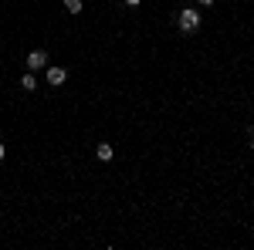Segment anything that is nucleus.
Masks as SVG:
<instances>
[{"mask_svg": "<svg viewBox=\"0 0 254 250\" xmlns=\"http://www.w3.org/2000/svg\"><path fill=\"white\" fill-rule=\"evenodd\" d=\"M64 10L68 14H81V0H64Z\"/></svg>", "mask_w": 254, "mask_h": 250, "instance_id": "423d86ee", "label": "nucleus"}, {"mask_svg": "<svg viewBox=\"0 0 254 250\" xmlns=\"http://www.w3.org/2000/svg\"><path fill=\"white\" fill-rule=\"evenodd\" d=\"M48 68V51H31L27 54V71H41Z\"/></svg>", "mask_w": 254, "mask_h": 250, "instance_id": "f03ea898", "label": "nucleus"}, {"mask_svg": "<svg viewBox=\"0 0 254 250\" xmlns=\"http://www.w3.org/2000/svg\"><path fill=\"white\" fill-rule=\"evenodd\" d=\"M64 81H68V71L58 68V64H51V68H48V85H51V88H58V85H64Z\"/></svg>", "mask_w": 254, "mask_h": 250, "instance_id": "7ed1b4c3", "label": "nucleus"}, {"mask_svg": "<svg viewBox=\"0 0 254 250\" xmlns=\"http://www.w3.org/2000/svg\"><path fill=\"white\" fill-rule=\"evenodd\" d=\"M20 88H24V92H34V88H38V78L31 75V71H24V78H20Z\"/></svg>", "mask_w": 254, "mask_h": 250, "instance_id": "39448f33", "label": "nucleus"}, {"mask_svg": "<svg viewBox=\"0 0 254 250\" xmlns=\"http://www.w3.org/2000/svg\"><path fill=\"white\" fill-rule=\"evenodd\" d=\"M196 3H200V7H210V3H214V0H196Z\"/></svg>", "mask_w": 254, "mask_h": 250, "instance_id": "0eeeda50", "label": "nucleus"}, {"mask_svg": "<svg viewBox=\"0 0 254 250\" xmlns=\"http://www.w3.org/2000/svg\"><path fill=\"white\" fill-rule=\"evenodd\" d=\"M3 155H7V146H3V142H0V159H3Z\"/></svg>", "mask_w": 254, "mask_h": 250, "instance_id": "1a4fd4ad", "label": "nucleus"}, {"mask_svg": "<svg viewBox=\"0 0 254 250\" xmlns=\"http://www.w3.org/2000/svg\"><path fill=\"white\" fill-rule=\"evenodd\" d=\"M176 24H180V31H183V34H196V31H200V10L183 7V10H180V17H176Z\"/></svg>", "mask_w": 254, "mask_h": 250, "instance_id": "f257e3e1", "label": "nucleus"}, {"mask_svg": "<svg viewBox=\"0 0 254 250\" xmlns=\"http://www.w3.org/2000/svg\"><path fill=\"white\" fill-rule=\"evenodd\" d=\"M95 155H98V159H102V162H109V159H112V155H116V149H112V146H109V142H98Z\"/></svg>", "mask_w": 254, "mask_h": 250, "instance_id": "20e7f679", "label": "nucleus"}, {"mask_svg": "<svg viewBox=\"0 0 254 250\" xmlns=\"http://www.w3.org/2000/svg\"><path fill=\"white\" fill-rule=\"evenodd\" d=\"M126 3H129V7H139V3H142V0H126Z\"/></svg>", "mask_w": 254, "mask_h": 250, "instance_id": "6e6552de", "label": "nucleus"}]
</instances>
